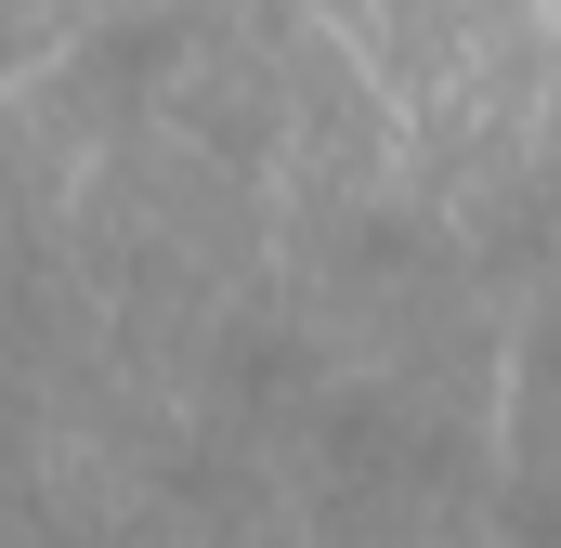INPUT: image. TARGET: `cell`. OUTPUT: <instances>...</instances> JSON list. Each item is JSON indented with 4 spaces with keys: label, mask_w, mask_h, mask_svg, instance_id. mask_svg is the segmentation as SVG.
<instances>
[{
    "label": "cell",
    "mask_w": 561,
    "mask_h": 548,
    "mask_svg": "<svg viewBox=\"0 0 561 548\" xmlns=\"http://www.w3.org/2000/svg\"><path fill=\"white\" fill-rule=\"evenodd\" d=\"M170 66H183V13H170V0H157V13H118V26L79 39V92H105V105L170 92Z\"/></svg>",
    "instance_id": "6da1fadb"
}]
</instances>
